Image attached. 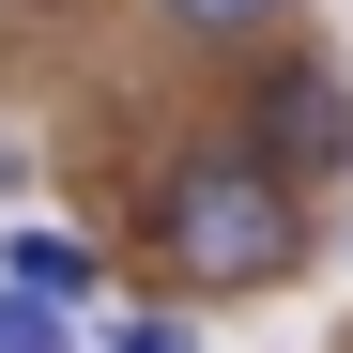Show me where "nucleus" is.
Returning a JSON list of instances; mask_svg holds the SVG:
<instances>
[{"mask_svg": "<svg viewBox=\"0 0 353 353\" xmlns=\"http://www.w3.org/2000/svg\"><path fill=\"white\" fill-rule=\"evenodd\" d=\"M92 353H200V338H185V323H169V307H123V323H108Z\"/></svg>", "mask_w": 353, "mask_h": 353, "instance_id": "6", "label": "nucleus"}, {"mask_svg": "<svg viewBox=\"0 0 353 353\" xmlns=\"http://www.w3.org/2000/svg\"><path fill=\"white\" fill-rule=\"evenodd\" d=\"M292 16V0H169V31H200V46H261Z\"/></svg>", "mask_w": 353, "mask_h": 353, "instance_id": "4", "label": "nucleus"}, {"mask_svg": "<svg viewBox=\"0 0 353 353\" xmlns=\"http://www.w3.org/2000/svg\"><path fill=\"white\" fill-rule=\"evenodd\" d=\"M338 246H353V230H338Z\"/></svg>", "mask_w": 353, "mask_h": 353, "instance_id": "7", "label": "nucleus"}, {"mask_svg": "<svg viewBox=\"0 0 353 353\" xmlns=\"http://www.w3.org/2000/svg\"><path fill=\"white\" fill-rule=\"evenodd\" d=\"M154 246H169L185 292H276L307 261V200H292L261 154L200 139V154H169V185H154Z\"/></svg>", "mask_w": 353, "mask_h": 353, "instance_id": "1", "label": "nucleus"}, {"mask_svg": "<svg viewBox=\"0 0 353 353\" xmlns=\"http://www.w3.org/2000/svg\"><path fill=\"white\" fill-rule=\"evenodd\" d=\"M0 292H31V307H62V323H77V292H92V246H77V230H16Z\"/></svg>", "mask_w": 353, "mask_h": 353, "instance_id": "3", "label": "nucleus"}, {"mask_svg": "<svg viewBox=\"0 0 353 353\" xmlns=\"http://www.w3.org/2000/svg\"><path fill=\"white\" fill-rule=\"evenodd\" d=\"M0 353H77V323H62V307H31V292H0Z\"/></svg>", "mask_w": 353, "mask_h": 353, "instance_id": "5", "label": "nucleus"}, {"mask_svg": "<svg viewBox=\"0 0 353 353\" xmlns=\"http://www.w3.org/2000/svg\"><path fill=\"white\" fill-rule=\"evenodd\" d=\"M230 154H261L276 185H338V169H353V92H338V62L276 46L261 92H246V139H230Z\"/></svg>", "mask_w": 353, "mask_h": 353, "instance_id": "2", "label": "nucleus"}]
</instances>
